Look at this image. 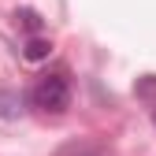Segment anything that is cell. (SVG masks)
Wrapping results in <instances>:
<instances>
[{"instance_id": "3", "label": "cell", "mask_w": 156, "mask_h": 156, "mask_svg": "<svg viewBox=\"0 0 156 156\" xmlns=\"http://www.w3.org/2000/svg\"><path fill=\"white\" fill-rule=\"evenodd\" d=\"M48 56H52V41L48 37H30L26 48H23V60H30V63H41Z\"/></svg>"}, {"instance_id": "4", "label": "cell", "mask_w": 156, "mask_h": 156, "mask_svg": "<svg viewBox=\"0 0 156 156\" xmlns=\"http://www.w3.org/2000/svg\"><path fill=\"white\" fill-rule=\"evenodd\" d=\"M19 112H23V97L19 93H0V115H4V119H15Z\"/></svg>"}, {"instance_id": "5", "label": "cell", "mask_w": 156, "mask_h": 156, "mask_svg": "<svg viewBox=\"0 0 156 156\" xmlns=\"http://www.w3.org/2000/svg\"><path fill=\"white\" fill-rule=\"evenodd\" d=\"M134 93L141 97V101H156V74H145L134 82Z\"/></svg>"}, {"instance_id": "2", "label": "cell", "mask_w": 156, "mask_h": 156, "mask_svg": "<svg viewBox=\"0 0 156 156\" xmlns=\"http://www.w3.org/2000/svg\"><path fill=\"white\" fill-rule=\"evenodd\" d=\"M15 26H23L30 37H41V26H45V19L37 15L34 8H19V11H15Z\"/></svg>"}, {"instance_id": "6", "label": "cell", "mask_w": 156, "mask_h": 156, "mask_svg": "<svg viewBox=\"0 0 156 156\" xmlns=\"http://www.w3.org/2000/svg\"><path fill=\"white\" fill-rule=\"evenodd\" d=\"M67 156H104V152H97V149H74V152H67Z\"/></svg>"}, {"instance_id": "1", "label": "cell", "mask_w": 156, "mask_h": 156, "mask_svg": "<svg viewBox=\"0 0 156 156\" xmlns=\"http://www.w3.org/2000/svg\"><path fill=\"white\" fill-rule=\"evenodd\" d=\"M30 101H34V108L52 112V115L67 112V104H71V82H67V74H63V71H52V74H45V78H37Z\"/></svg>"}, {"instance_id": "7", "label": "cell", "mask_w": 156, "mask_h": 156, "mask_svg": "<svg viewBox=\"0 0 156 156\" xmlns=\"http://www.w3.org/2000/svg\"><path fill=\"white\" fill-rule=\"evenodd\" d=\"M152 123H156V115H152Z\"/></svg>"}]
</instances>
